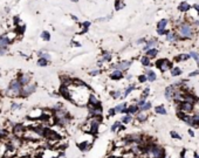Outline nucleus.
Listing matches in <instances>:
<instances>
[{
	"mask_svg": "<svg viewBox=\"0 0 199 158\" xmlns=\"http://www.w3.org/2000/svg\"><path fill=\"white\" fill-rule=\"evenodd\" d=\"M149 156H152L154 158H164L165 157V151L163 148L156 144H150V152Z\"/></svg>",
	"mask_w": 199,
	"mask_h": 158,
	"instance_id": "f257e3e1",
	"label": "nucleus"
},
{
	"mask_svg": "<svg viewBox=\"0 0 199 158\" xmlns=\"http://www.w3.org/2000/svg\"><path fill=\"white\" fill-rule=\"evenodd\" d=\"M54 116H55V120H56L57 124H60V125H66L67 123L69 122L68 113L64 111V110H57V111H55Z\"/></svg>",
	"mask_w": 199,
	"mask_h": 158,
	"instance_id": "f03ea898",
	"label": "nucleus"
},
{
	"mask_svg": "<svg viewBox=\"0 0 199 158\" xmlns=\"http://www.w3.org/2000/svg\"><path fill=\"white\" fill-rule=\"evenodd\" d=\"M22 86L21 83L19 82V80H15V81H12L11 84H9L8 89H7V95H18L22 91Z\"/></svg>",
	"mask_w": 199,
	"mask_h": 158,
	"instance_id": "7ed1b4c3",
	"label": "nucleus"
},
{
	"mask_svg": "<svg viewBox=\"0 0 199 158\" xmlns=\"http://www.w3.org/2000/svg\"><path fill=\"white\" fill-rule=\"evenodd\" d=\"M179 34L180 36H183L184 39H190L192 34H193V29H192V27L190 25H187V24H184V25H181L180 28H179Z\"/></svg>",
	"mask_w": 199,
	"mask_h": 158,
	"instance_id": "20e7f679",
	"label": "nucleus"
},
{
	"mask_svg": "<svg viewBox=\"0 0 199 158\" xmlns=\"http://www.w3.org/2000/svg\"><path fill=\"white\" fill-rule=\"evenodd\" d=\"M156 66L161 69V71H166L169 69H172V63L166 59H162L156 62Z\"/></svg>",
	"mask_w": 199,
	"mask_h": 158,
	"instance_id": "39448f33",
	"label": "nucleus"
},
{
	"mask_svg": "<svg viewBox=\"0 0 199 158\" xmlns=\"http://www.w3.org/2000/svg\"><path fill=\"white\" fill-rule=\"evenodd\" d=\"M130 66H131V62L130 61H123L121 62V63H118V64H114V66H111V68H114V69H118L121 70V71H124V70H127L130 68Z\"/></svg>",
	"mask_w": 199,
	"mask_h": 158,
	"instance_id": "423d86ee",
	"label": "nucleus"
},
{
	"mask_svg": "<svg viewBox=\"0 0 199 158\" xmlns=\"http://www.w3.org/2000/svg\"><path fill=\"white\" fill-rule=\"evenodd\" d=\"M36 86L35 84H26V86H24L22 88V95L24 96H28V95H31V94H33L34 93V90H35Z\"/></svg>",
	"mask_w": 199,
	"mask_h": 158,
	"instance_id": "0eeeda50",
	"label": "nucleus"
},
{
	"mask_svg": "<svg viewBox=\"0 0 199 158\" xmlns=\"http://www.w3.org/2000/svg\"><path fill=\"white\" fill-rule=\"evenodd\" d=\"M179 109H180L181 113L187 114V113H191V111L193 110V104H191V103H189V102H181Z\"/></svg>",
	"mask_w": 199,
	"mask_h": 158,
	"instance_id": "6e6552de",
	"label": "nucleus"
},
{
	"mask_svg": "<svg viewBox=\"0 0 199 158\" xmlns=\"http://www.w3.org/2000/svg\"><path fill=\"white\" fill-rule=\"evenodd\" d=\"M174 87L173 86H170V87H166L165 89V98L168 100V101H170L173 98V95H174Z\"/></svg>",
	"mask_w": 199,
	"mask_h": 158,
	"instance_id": "1a4fd4ad",
	"label": "nucleus"
},
{
	"mask_svg": "<svg viewBox=\"0 0 199 158\" xmlns=\"http://www.w3.org/2000/svg\"><path fill=\"white\" fill-rule=\"evenodd\" d=\"M123 71H121V70H118V69H115L112 73H111V75H110V77L112 80H121V79H123Z\"/></svg>",
	"mask_w": 199,
	"mask_h": 158,
	"instance_id": "9d476101",
	"label": "nucleus"
},
{
	"mask_svg": "<svg viewBox=\"0 0 199 158\" xmlns=\"http://www.w3.org/2000/svg\"><path fill=\"white\" fill-rule=\"evenodd\" d=\"M157 44V40L156 39H151V40H149L148 42H146V44H145L144 47H143V51H145V52H148L149 49H151V48H154L155 46Z\"/></svg>",
	"mask_w": 199,
	"mask_h": 158,
	"instance_id": "9b49d317",
	"label": "nucleus"
},
{
	"mask_svg": "<svg viewBox=\"0 0 199 158\" xmlns=\"http://www.w3.org/2000/svg\"><path fill=\"white\" fill-rule=\"evenodd\" d=\"M100 103L101 102L95 97V95H93V94L89 95V104H90V107H101Z\"/></svg>",
	"mask_w": 199,
	"mask_h": 158,
	"instance_id": "f8f14e48",
	"label": "nucleus"
},
{
	"mask_svg": "<svg viewBox=\"0 0 199 158\" xmlns=\"http://www.w3.org/2000/svg\"><path fill=\"white\" fill-rule=\"evenodd\" d=\"M101 113H102V108L101 107H90V114L91 116H101Z\"/></svg>",
	"mask_w": 199,
	"mask_h": 158,
	"instance_id": "ddd939ff",
	"label": "nucleus"
},
{
	"mask_svg": "<svg viewBox=\"0 0 199 158\" xmlns=\"http://www.w3.org/2000/svg\"><path fill=\"white\" fill-rule=\"evenodd\" d=\"M29 75H26V74H22V75H20V77H19V82L21 83V86H26L28 84V82H29Z\"/></svg>",
	"mask_w": 199,
	"mask_h": 158,
	"instance_id": "4468645a",
	"label": "nucleus"
},
{
	"mask_svg": "<svg viewBox=\"0 0 199 158\" xmlns=\"http://www.w3.org/2000/svg\"><path fill=\"white\" fill-rule=\"evenodd\" d=\"M146 76H148V81H149V82H154V81H156V79H157L155 71H152V70H146Z\"/></svg>",
	"mask_w": 199,
	"mask_h": 158,
	"instance_id": "2eb2a0df",
	"label": "nucleus"
},
{
	"mask_svg": "<svg viewBox=\"0 0 199 158\" xmlns=\"http://www.w3.org/2000/svg\"><path fill=\"white\" fill-rule=\"evenodd\" d=\"M178 35L173 34V33H171V32H169L168 34H166V40L168 41H170V42H174V41H178Z\"/></svg>",
	"mask_w": 199,
	"mask_h": 158,
	"instance_id": "dca6fc26",
	"label": "nucleus"
},
{
	"mask_svg": "<svg viewBox=\"0 0 199 158\" xmlns=\"http://www.w3.org/2000/svg\"><path fill=\"white\" fill-rule=\"evenodd\" d=\"M9 44V40L8 38H6V36H0V48H6V46Z\"/></svg>",
	"mask_w": 199,
	"mask_h": 158,
	"instance_id": "f3484780",
	"label": "nucleus"
},
{
	"mask_svg": "<svg viewBox=\"0 0 199 158\" xmlns=\"http://www.w3.org/2000/svg\"><path fill=\"white\" fill-rule=\"evenodd\" d=\"M155 111H156L157 114H159V115H166V114H168L163 104H162V105H158V107H156V108H155Z\"/></svg>",
	"mask_w": 199,
	"mask_h": 158,
	"instance_id": "a211bd4d",
	"label": "nucleus"
},
{
	"mask_svg": "<svg viewBox=\"0 0 199 158\" xmlns=\"http://www.w3.org/2000/svg\"><path fill=\"white\" fill-rule=\"evenodd\" d=\"M179 11H181V12H186V11H189V9L191 8V6L187 4V2H185V1H183L180 5H179Z\"/></svg>",
	"mask_w": 199,
	"mask_h": 158,
	"instance_id": "6ab92c4d",
	"label": "nucleus"
},
{
	"mask_svg": "<svg viewBox=\"0 0 199 158\" xmlns=\"http://www.w3.org/2000/svg\"><path fill=\"white\" fill-rule=\"evenodd\" d=\"M146 54H148V56L149 57H156L157 55H158V51L156 49V48H151V49H149L148 52H146Z\"/></svg>",
	"mask_w": 199,
	"mask_h": 158,
	"instance_id": "aec40b11",
	"label": "nucleus"
},
{
	"mask_svg": "<svg viewBox=\"0 0 199 158\" xmlns=\"http://www.w3.org/2000/svg\"><path fill=\"white\" fill-rule=\"evenodd\" d=\"M191 56L189 54H180V55H178L177 57H176V61L180 62V61H185V60H187V59H190Z\"/></svg>",
	"mask_w": 199,
	"mask_h": 158,
	"instance_id": "412c9836",
	"label": "nucleus"
},
{
	"mask_svg": "<svg viewBox=\"0 0 199 158\" xmlns=\"http://www.w3.org/2000/svg\"><path fill=\"white\" fill-rule=\"evenodd\" d=\"M128 109H129V115H132V114H136V113H137V111L139 110V107H138L137 104H135V105H130V107H129Z\"/></svg>",
	"mask_w": 199,
	"mask_h": 158,
	"instance_id": "4be33fe9",
	"label": "nucleus"
},
{
	"mask_svg": "<svg viewBox=\"0 0 199 158\" xmlns=\"http://www.w3.org/2000/svg\"><path fill=\"white\" fill-rule=\"evenodd\" d=\"M171 75L172 76H179L181 75V69L179 67H174V68H172L171 69Z\"/></svg>",
	"mask_w": 199,
	"mask_h": 158,
	"instance_id": "5701e85b",
	"label": "nucleus"
},
{
	"mask_svg": "<svg viewBox=\"0 0 199 158\" xmlns=\"http://www.w3.org/2000/svg\"><path fill=\"white\" fill-rule=\"evenodd\" d=\"M141 63H142V66H145V67L150 66V57L149 56H142Z\"/></svg>",
	"mask_w": 199,
	"mask_h": 158,
	"instance_id": "b1692460",
	"label": "nucleus"
},
{
	"mask_svg": "<svg viewBox=\"0 0 199 158\" xmlns=\"http://www.w3.org/2000/svg\"><path fill=\"white\" fill-rule=\"evenodd\" d=\"M137 120L139 121V122H144V121H146L148 120V115L145 114V113H139V114L137 115Z\"/></svg>",
	"mask_w": 199,
	"mask_h": 158,
	"instance_id": "393cba45",
	"label": "nucleus"
},
{
	"mask_svg": "<svg viewBox=\"0 0 199 158\" xmlns=\"http://www.w3.org/2000/svg\"><path fill=\"white\" fill-rule=\"evenodd\" d=\"M135 86H129V87L127 88V89H125V91H124V94H123V95H122V98H125V97L128 96V95H129V94H130V93H131V91H132V90H134V89H135Z\"/></svg>",
	"mask_w": 199,
	"mask_h": 158,
	"instance_id": "a878e982",
	"label": "nucleus"
},
{
	"mask_svg": "<svg viewBox=\"0 0 199 158\" xmlns=\"http://www.w3.org/2000/svg\"><path fill=\"white\" fill-rule=\"evenodd\" d=\"M168 25V20L166 19H162L159 22H158V28L157 29H165V26Z\"/></svg>",
	"mask_w": 199,
	"mask_h": 158,
	"instance_id": "bb28decb",
	"label": "nucleus"
},
{
	"mask_svg": "<svg viewBox=\"0 0 199 158\" xmlns=\"http://www.w3.org/2000/svg\"><path fill=\"white\" fill-rule=\"evenodd\" d=\"M131 121H132V116L131 115H125V116H123V118H122L121 122H123L124 124H128V123H130Z\"/></svg>",
	"mask_w": 199,
	"mask_h": 158,
	"instance_id": "cd10ccee",
	"label": "nucleus"
},
{
	"mask_svg": "<svg viewBox=\"0 0 199 158\" xmlns=\"http://www.w3.org/2000/svg\"><path fill=\"white\" fill-rule=\"evenodd\" d=\"M151 102H145V104L143 107H141L139 108V110L141 111H146V110H149V109H151Z\"/></svg>",
	"mask_w": 199,
	"mask_h": 158,
	"instance_id": "c85d7f7f",
	"label": "nucleus"
},
{
	"mask_svg": "<svg viewBox=\"0 0 199 158\" xmlns=\"http://www.w3.org/2000/svg\"><path fill=\"white\" fill-rule=\"evenodd\" d=\"M189 55H190L191 57H193L194 59V61L198 63V66H199V56H198V53H196V52H190L189 53Z\"/></svg>",
	"mask_w": 199,
	"mask_h": 158,
	"instance_id": "c756f323",
	"label": "nucleus"
},
{
	"mask_svg": "<svg viewBox=\"0 0 199 158\" xmlns=\"http://www.w3.org/2000/svg\"><path fill=\"white\" fill-rule=\"evenodd\" d=\"M170 136H171L173 139H181V136L179 135V133H177L176 131H170Z\"/></svg>",
	"mask_w": 199,
	"mask_h": 158,
	"instance_id": "7c9ffc66",
	"label": "nucleus"
},
{
	"mask_svg": "<svg viewBox=\"0 0 199 158\" xmlns=\"http://www.w3.org/2000/svg\"><path fill=\"white\" fill-rule=\"evenodd\" d=\"M41 38L45 40V41H49L50 40V34L48 33V32H42V34H41Z\"/></svg>",
	"mask_w": 199,
	"mask_h": 158,
	"instance_id": "2f4dec72",
	"label": "nucleus"
},
{
	"mask_svg": "<svg viewBox=\"0 0 199 158\" xmlns=\"http://www.w3.org/2000/svg\"><path fill=\"white\" fill-rule=\"evenodd\" d=\"M119 125H121V121H116V122L112 124V126H111V131H116L118 128H119Z\"/></svg>",
	"mask_w": 199,
	"mask_h": 158,
	"instance_id": "473e14b6",
	"label": "nucleus"
},
{
	"mask_svg": "<svg viewBox=\"0 0 199 158\" xmlns=\"http://www.w3.org/2000/svg\"><path fill=\"white\" fill-rule=\"evenodd\" d=\"M111 60V54L108 52L103 53V61H110Z\"/></svg>",
	"mask_w": 199,
	"mask_h": 158,
	"instance_id": "72a5a7b5",
	"label": "nucleus"
},
{
	"mask_svg": "<svg viewBox=\"0 0 199 158\" xmlns=\"http://www.w3.org/2000/svg\"><path fill=\"white\" fill-rule=\"evenodd\" d=\"M124 108H127V103H122V104H119V105H117V107H115V110H116V113L117 111H122Z\"/></svg>",
	"mask_w": 199,
	"mask_h": 158,
	"instance_id": "f704fd0d",
	"label": "nucleus"
},
{
	"mask_svg": "<svg viewBox=\"0 0 199 158\" xmlns=\"http://www.w3.org/2000/svg\"><path fill=\"white\" fill-rule=\"evenodd\" d=\"M37 64H39V66H41V67H45V66H47V60L44 59V57H41V59H39Z\"/></svg>",
	"mask_w": 199,
	"mask_h": 158,
	"instance_id": "c9c22d12",
	"label": "nucleus"
},
{
	"mask_svg": "<svg viewBox=\"0 0 199 158\" xmlns=\"http://www.w3.org/2000/svg\"><path fill=\"white\" fill-rule=\"evenodd\" d=\"M123 6H124V4H122L121 0H116V2H115V9L116 11L121 9V7H123Z\"/></svg>",
	"mask_w": 199,
	"mask_h": 158,
	"instance_id": "e433bc0d",
	"label": "nucleus"
},
{
	"mask_svg": "<svg viewBox=\"0 0 199 158\" xmlns=\"http://www.w3.org/2000/svg\"><path fill=\"white\" fill-rule=\"evenodd\" d=\"M79 148L82 150V151H86V150L88 149L89 146H88V144H87V142H83L81 144H79Z\"/></svg>",
	"mask_w": 199,
	"mask_h": 158,
	"instance_id": "4c0bfd02",
	"label": "nucleus"
},
{
	"mask_svg": "<svg viewBox=\"0 0 199 158\" xmlns=\"http://www.w3.org/2000/svg\"><path fill=\"white\" fill-rule=\"evenodd\" d=\"M149 93H150V89H149V88H145L144 91H143V95H142L141 98H142V100H145L146 97L149 96Z\"/></svg>",
	"mask_w": 199,
	"mask_h": 158,
	"instance_id": "58836bf2",
	"label": "nucleus"
},
{
	"mask_svg": "<svg viewBox=\"0 0 199 158\" xmlns=\"http://www.w3.org/2000/svg\"><path fill=\"white\" fill-rule=\"evenodd\" d=\"M111 96L114 97V98H118V97H122V95H121V91H119V90H116V91H112V93H111Z\"/></svg>",
	"mask_w": 199,
	"mask_h": 158,
	"instance_id": "ea45409f",
	"label": "nucleus"
},
{
	"mask_svg": "<svg viewBox=\"0 0 199 158\" xmlns=\"http://www.w3.org/2000/svg\"><path fill=\"white\" fill-rule=\"evenodd\" d=\"M146 80H148V76H146V75H139V76H138V81H139V82H142V83L145 82Z\"/></svg>",
	"mask_w": 199,
	"mask_h": 158,
	"instance_id": "a19ab883",
	"label": "nucleus"
},
{
	"mask_svg": "<svg viewBox=\"0 0 199 158\" xmlns=\"http://www.w3.org/2000/svg\"><path fill=\"white\" fill-rule=\"evenodd\" d=\"M157 33H158V34L159 35H166L168 34V33H169V31H165V29H157Z\"/></svg>",
	"mask_w": 199,
	"mask_h": 158,
	"instance_id": "79ce46f5",
	"label": "nucleus"
},
{
	"mask_svg": "<svg viewBox=\"0 0 199 158\" xmlns=\"http://www.w3.org/2000/svg\"><path fill=\"white\" fill-rule=\"evenodd\" d=\"M89 26H90V22H89V21L84 22V24H83V27H84V29H83V32H82V33L87 32V31H88V27H89Z\"/></svg>",
	"mask_w": 199,
	"mask_h": 158,
	"instance_id": "37998d69",
	"label": "nucleus"
},
{
	"mask_svg": "<svg viewBox=\"0 0 199 158\" xmlns=\"http://www.w3.org/2000/svg\"><path fill=\"white\" fill-rule=\"evenodd\" d=\"M144 104H145V100H142V98H141V100L137 102V105H138L139 108H141V107H143Z\"/></svg>",
	"mask_w": 199,
	"mask_h": 158,
	"instance_id": "c03bdc74",
	"label": "nucleus"
},
{
	"mask_svg": "<svg viewBox=\"0 0 199 158\" xmlns=\"http://www.w3.org/2000/svg\"><path fill=\"white\" fill-rule=\"evenodd\" d=\"M40 55H42L41 57H44V59H46L47 61H49V60H50V56H49V54H41V53H40Z\"/></svg>",
	"mask_w": 199,
	"mask_h": 158,
	"instance_id": "a18cd8bd",
	"label": "nucleus"
},
{
	"mask_svg": "<svg viewBox=\"0 0 199 158\" xmlns=\"http://www.w3.org/2000/svg\"><path fill=\"white\" fill-rule=\"evenodd\" d=\"M115 114H116V110H115V108H114V109H110V110H109V116H114Z\"/></svg>",
	"mask_w": 199,
	"mask_h": 158,
	"instance_id": "49530a36",
	"label": "nucleus"
},
{
	"mask_svg": "<svg viewBox=\"0 0 199 158\" xmlns=\"http://www.w3.org/2000/svg\"><path fill=\"white\" fill-rule=\"evenodd\" d=\"M199 74V70H196V71H192L189 74V76H196V75H198Z\"/></svg>",
	"mask_w": 199,
	"mask_h": 158,
	"instance_id": "de8ad7c7",
	"label": "nucleus"
},
{
	"mask_svg": "<svg viewBox=\"0 0 199 158\" xmlns=\"http://www.w3.org/2000/svg\"><path fill=\"white\" fill-rule=\"evenodd\" d=\"M97 74H100V70H93L90 73L91 76H95V75H97Z\"/></svg>",
	"mask_w": 199,
	"mask_h": 158,
	"instance_id": "09e8293b",
	"label": "nucleus"
},
{
	"mask_svg": "<svg viewBox=\"0 0 199 158\" xmlns=\"http://www.w3.org/2000/svg\"><path fill=\"white\" fill-rule=\"evenodd\" d=\"M193 7L196 8V11H197V13H198V15H199V5H197V4H196V5H193Z\"/></svg>",
	"mask_w": 199,
	"mask_h": 158,
	"instance_id": "8fccbe9b",
	"label": "nucleus"
},
{
	"mask_svg": "<svg viewBox=\"0 0 199 158\" xmlns=\"http://www.w3.org/2000/svg\"><path fill=\"white\" fill-rule=\"evenodd\" d=\"M189 135H190L191 137H194V132L192 131V130H191V129H190V130H189Z\"/></svg>",
	"mask_w": 199,
	"mask_h": 158,
	"instance_id": "3c124183",
	"label": "nucleus"
},
{
	"mask_svg": "<svg viewBox=\"0 0 199 158\" xmlns=\"http://www.w3.org/2000/svg\"><path fill=\"white\" fill-rule=\"evenodd\" d=\"M125 129V126L124 125H119V128H118V131H122V130H124Z\"/></svg>",
	"mask_w": 199,
	"mask_h": 158,
	"instance_id": "603ef678",
	"label": "nucleus"
},
{
	"mask_svg": "<svg viewBox=\"0 0 199 158\" xmlns=\"http://www.w3.org/2000/svg\"><path fill=\"white\" fill-rule=\"evenodd\" d=\"M142 42H145V39H139V40L137 41V44H142Z\"/></svg>",
	"mask_w": 199,
	"mask_h": 158,
	"instance_id": "864d4df0",
	"label": "nucleus"
},
{
	"mask_svg": "<svg viewBox=\"0 0 199 158\" xmlns=\"http://www.w3.org/2000/svg\"><path fill=\"white\" fill-rule=\"evenodd\" d=\"M194 158H199V155L197 152H194Z\"/></svg>",
	"mask_w": 199,
	"mask_h": 158,
	"instance_id": "5fc2aeb1",
	"label": "nucleus"
},
{
	"mask_svg": "<svg viewBox=\"0 0 199 158\" xmlns=\"http://www.w3.org/2000/svg\"><path fill=\"white\" fill-rule=\"evenodd\" d=\"M127 79H128V80H131V75H130V74H129V75L127 76Z\"/></svg>",
	"mask_w": 199,
	"mask_h": 158,
	"instance_id": "6e6d98bb",
	"label": "nucleus"
},
{
	"mask_svg": "<svg viewBox=\"0 0 199 158\" xmlns=\"http://www.w3.org/2000/svg\"><path fill=\"white\" fill-rule=\"evenodd\" d=\"M72 1H74V2H76V1H77V0H72Z\"/></svg>",
	"mask_w": 199,
	"mask_h": 158,
	"instance_id": "4d7b16f0",
	"label": "nucleus"
}]
</instances>
